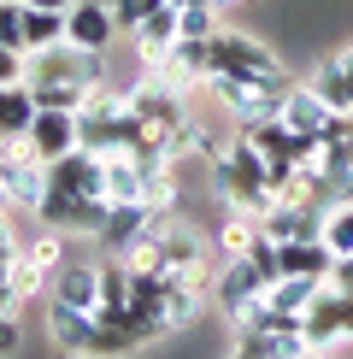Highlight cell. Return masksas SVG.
<instances>
[{"label": "cell", "instance_id": "52a82bcc", "mask_svg": "<svg viewBox=\"0 0 353 359\" xmlns=\"http://www.w3.org/2000/svg\"><path fill=\"white\" fill-rule=\"evenodd\" d=\"M300 330H306V341L324 348V353H335V348L347 341V294L335 289V283H324V289L312 294V306L300 312Z\"/></svg>", "mask_w": 353, "mask_h": 359}, {"label": "cell", "instance_id": "1f68e13d", "mask_svg": "<svg viewBox=\"0 0 353 359\" xmlns=\"http://www.w3.org/2000/svg\"><path fill=\"white\" fill-rule=\"evenodd\" d=\"M0 154H6V142H0Z\"/></svg>", "mask_w": 353, "mask_h": 359}, {"label": "cell", "instance_id": "cb8c5ba5", "mask_svg": "<svg viewBox=\"0 0 353 359\" xmlns=\"http://www.w3.org/2000/svg\"><path fill=\"white\" fill-rule=\"evenodd\" d=\"M24 71H29V59H24L18 48H6V41H0V83H24Z\"/></svg>", "mask_w": 353, "mask_h": 359}, {"label": "cell", "instance_id": "f1b7e54d", "mask_svg": "<svg viewBox=\"0 0 353 359\" xmlns=\"http://www.w3.org/2000/svg\"><path fill=\"white\" fill-rule=\"evenodd\" d=\"M212 6H218V12H235V6H247V0H212Z\"/></svg>", "mask_w": 353, "mask_h": 359}, {"label": "cell", "instance_id": "4fadbf2b", "mask_svg": "<svg viewBox=\"0 0 353 359\" xmlns=\"http://www.w3.org/2000/svg\"><path fill=\"white\" fill-rule=\"evenodd\" d=\"M259 242V218L254 212H242V206H224V218H218V230H212V248H218V259H247Z\"/></svg>", "mask_w": 353, "mask_h": 359}, {"label": "cell", "instance_id": "2e32d148", "mask_svg": "<svg viewBox=\"0 0 353 359\" xmlns=\"http://www.w3.org/2000/svg\"><path fill=\"white\" fill-rule=\"evenodd\" d=\"M59 41H65V12L59 6H24V59L48 53Z\"/></svg>", "mask_w": 353, "mask_h": 359}, {"label": "cell", "instance_id": "d6986e66", "mask_svg": "<svg viewBox=\"0 0 353 359\" xmlns=\"http://www.w3.org/2000/svg\"><path fill=\"white\" fill-rule=\"evenodd\" d=\"M24 253H29V259H36L41 271L53 277L59 265H65V230H53V224H41V230H36V236L24 242Z\"/></svg>", "mask_w": 353, "mask_h": 359}, {"label": "cell", "instance_id": "ffe728a7", "mask_svg": "<svg viewBox=\"0 0 353 359\" xmlns=\"http://www.w3.org/2000/svg\"><path fill=\"white\" fill-rule=\"evenodd\" d=\"M324 248H330L335 259H347V253H353V201L324 212Z\"/></svg>", "mask_w": 353, "mask_h": 359}, {"label": "cell", "instance_id": "6da1fadb", "mask_svg": "<svg viewBox=\"0 0 353 359\" xmlns=\"http://www.w3.org/2000/svg\"><path fill=\"white\" fill-rule=\"evenodd\" d=\"M206 189H212L218 206H242V212L265 218L277 206V189H271V171H265L259 147L247 136H230V147L212 159V171H206Z\"/></svg>", "mask_w": 353, "mask_h": 359}, {"label": "cell", "instance_id": "f546056e", "mask_svg": "<svg viewBox=\"0 0 353 359\" xmlns=\"http://www.w3.org/2000/svg\"><path fill=\"white\" fill-rule=\"evenodd\" d=\"M0 212H12V194H6V183H0Z\"/></svg>", "mask_w": 353, "mask_h": 359}, {"label": "cell", "instance_id": "4dcf8cb0", "mask_svg": "<svg viewBox=\"0 0 353 359\" xmlns=\"http://www.w3.org/2000/svg\"><path fill=\"white\" fill-rule=\"evenodd\" d=\"M171 6H200V0H171Z\"/></svg>", "mask_w": 353, "mask_h": 359}, {"label": "cell", "instance_id": "ac0fdd59", "mask_svg": "<svg viewBox=\"0 0 353 359\" xmlns=\"http://www.w3.org/2000/svg\"><path fill=\"white\" fill-rule=\"evenodd\" d=\"M318 88V100L330 112H353V83H347V71H342V53H330V59H318V71L306 77Z\"/></svg>", "mask_w": 353, "mask_h": 359}, {"label": "cell", "instance_id": "4316f807", "mask_svg": "<svg viewBox=\"0 0 353 359\" xmlns=\"http://www.w3.org/2000/svg\"><path fill=\"white\" fill-rule=\"evenodd\" d=\"M18 253V236H12V212H0V259Z\"/></svg>", "mask_w": 353, "mask_h": 359}, {"label": "cell", "instance_id": "7402d4cb", "mask_svg": "<svg viewBox=\"0 0 353 359\" xmlns=\"http://www.w3.org/2000/svg\"><path fill=\"white\" fill-rule=\"evenodd\" d=\"M159 6H171V0H112V18H118V29L130 36V29H136L141 18H153Z\"/></svg>", "mask_w": 353, "mask_h": 359}, {"label": "cell", "instance_id": "e0dca14e", "mask_svg": "<svg viewBox=\"0 0 353 359\" xmlns=\"http://www.w3.org/2000/svg\"><path fill=\"white\" fill-rule=\"evenodd\" d=\"M324 283H330V277H277L271 289H265V301H271V312H283V318H300Z\"/></svg>", "mask_w": 353, "mask_h": 359}, {"label": "cell", "instance_id": "30bf717a", "mask_svg": "<svg viewBox=\"0 0 353 359\" xmlns=\"http://www.w3.org/2000/svg\"><path fill=\"white\" fill-rule=\"evenodd\" d=\"M48 341L65 359H83L88 353V336H95V312H77V306H65V301H48Z\"/></svg>", "mask_w": 353, "mask_h": 359}, {"label": "cell", "instance_id": "277c9868", "mask_svg": "<svg viewBox=\"0 0 353 359\" xmlns=\"http://www.w3.org/2000/svg\"><path fill=\"white\" fill-rule=\"evenodd\" d=\"M265 289H271V271L254 259H218V277H212V301L224 318H242L254 301H265Z\"/></svg>", "mask_w": 353, "mask_h": 359}, {"label": "cell", "instance_id": "9a60e30c", "mask_svg": "<svg viewBox=\"0 0 353 359\" xmlns=\"http://www.w3.org/2000/svg\"><path fill=\"white\" fill-rule=\"evenodd\" d=\"M36 118V88L29 83H0V142H24Z\"/></svg>", "mask_w": 353, "mask_h": 359}, {"label": "cell", "instance_id": "9c48e42d", "mask_svg": "<svg viewBox=\"0 0 353 359\" xmlns=\"http://www.w3.org/2000/svg\"><path fill=\"white\" fill-rule=\"evenodd\" d=\"M48 301H65L77 312H95L100 306V259H65L48 283Z\"/></svg>", "mask_w": 353, "mask_h": 359}, {"label": "cell", "instance_id": "484cf974", "mask_svg": "<svg viewBox=\"0 0 353 359\" xmlns=\"http://www.w3.org/2000/svg\"><path fill=\"white\" fill-rule=\"evenodd\" d=\"M330 283H335V289H342V294H353V253H347V259H335Z\"/></svg>", "mask_w": 353, "mask_h": 359}, {"label": "cell", "instance_id": "44dd1931", "mask_svg": "<svg viewBox=\"0 0 353 359\" xmlns=\"http://www.w3.org/2000/svg\"><path fill=\"white\" fill-rule=\"evenodd\" d=\"M218 24H224V12H218L212 0H200V6H176V29H183V36H218Z\"/></svg>", "mask_w": 353, "mask_h": 359}, {"label": "cell", "instance_id": "7c38bea8", "mask_svg": "<svg viewBox=\"0 0 353 359\" xmlns=\"http://www.w3.org/2000/svg\"><path fill=\"white\" fill-rule=\"evenodd\" d=\"M277 118H283L294 136H318V130L330 124V107H324V100H318V88L300 77V83H294L289 95H283V112H277Z\"/></svg>", "mask_w": 353, "mask_h": 359}, {"label": "cell", "instance_id": "7a4b0ae2", "mask_svg": "<svg viewBox=\"0 0 353 359\" xmlns=\"http://www.w3.org/2000/svg\"><path fill=\"white\" fill-rule=\"evenodd\" d=\"M212 71H224V77H247V83H265V88H289V83H294L289 71H283V59L265 48L259 36L230 29V24H218V36H212Z\"/></svg>", "mask_w": 353, "mask_h": 359}, {"label": "cell", "instance_id": "603a6c76", "mask_svg": "<svg viewBox=\"0 0 353 359\" xmlns=\"http://www.w3.org/2000/svg\"><path fill=\"white\" fill-rule=\"evenodd\" d=\"M24 348V324H18V312H0V359H18Z\"/></svg>", "mask_w": 353, "mask_h": 359}, {"label": "cell", "instance_id": "d4e9b609", "mask_svg": "<svg viewBox=\"0 0 353 359\" xmlns=\"http://www.w3.org/2000/svg\"><path fill=\"white\" fill-rule=\"evenodd\" d=\"M24 301H18V289H12V253L0 259V312H18Z\"/></svg>", "mask_w": 353, "mask_h": 359}, {"label": "cell", "instance_id": "8992f818", "mask_svg": "<svg viewBox=\"0 0 353 359\" xmlns=\"http://www.w3.org/2000/svg\"><path fill=\"white\" fill-rule=\"evenodd\" d=\"M124 36L112 18V0H71L65 6V41L83 53H112V41Z\"/></svg>", "mask_w": 353, "mask_h": 359}, {"label": "cell", "instance_id": "5b68a950", "mask_svg": "<svg viewBox=\"0 0 353 359\" xmlns=\"http://www.w3.org/2000/svg\"><path fill=\"white\" fill-rule=\"evenodd\" d=\"M0 183L12 194V212H36L41 194H48V159H36L24 142H6V154H0Z\"/></svg>", "mask_w": 353, "mask_h": 359}, {"label": "cell", "instance_id": "ba28073f", "mask_svg": "<svg viewBox=\"0 0 353 359\" xmlns=\"http://www.w3.org/2000/svg\"><path fill=\"white\" fill-rule=\"evenodd\" d=\"M24 147L36 159H65L71 147H77V112H59V107H36V118H29V136H24Z\"/></svg>", "mask_w": 353, "mask_h": 359}, {"label": "cell", "instance_id": "3957f363", "mask_svg": "<svg viewBox=\"0 0 353 359\" xmlns=\"http://www.w3.org/2000/svg\"><path fill=\"white\" fill-rule=\"evenodd\" d=\"M24 83H83V88H100L106 83V53H83L71 41H59L48 53H29V71Z\"/></svg>", "mask_w": 353, "mask_h": 359}, {"label": "cell", "instance_id": "8fae6325", "mask_svg": "<svg viewBox=\"0 0 353 359\" xmlns=\"http://www.w3.org/2000/svg\"><path fill=\"white\" fill-rule=\"evenodd\" d=\"M335 271V253L324 242H277V259H271V283L277 277H330Z\"/></svg>", "mask_w": 353, "mask_h": 359}, {"label": "cell", "instance_id": "5bb4252c", "mask_svg": "<svg viewBox=\"0 0 353 359\" xmlns=\"http://www.w3.org/2000/svg\"><path fill=\"white\" fill-rule=\"evenodd\" d=\"M176 6H159L153 18H141L136 29H130V48H136V59H165L171 48H176Z\"/></svg>", "mask_w": 353, "mask_h": 359}, {"label": "cell", "instance_id": "83f0119b", "mask_svg": "<svg viewBox=\"0 0 353 359\" xmlns=\"http://www.w3.org/2000/svg\"><path fill=\"white\" fill-rule=\"evenodd\" d=\"M18 6H59V12H65L71 0H18Z\"/></svg>", "mask_w": 353, "mask_h": 359}, {"label": "cell", "instance_id": "d6a6232c", "mask_svg": "<svg viewBox=\"0 0 353 359\" xmlns=\"http://www.w3.org/2000/svg\"><path fill=\"white\" fill-rule=\"evenodd\" d=\"M330 359H335V353H330Z\"/></svg>", "mask_w": 353, "mask_h": 359}]
</instances>
